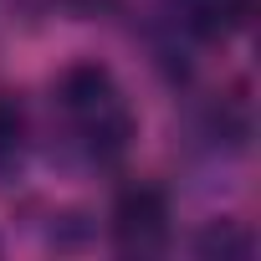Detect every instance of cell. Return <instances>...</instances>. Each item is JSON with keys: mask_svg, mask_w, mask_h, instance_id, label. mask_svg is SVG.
I'll use <instances>...</instances> for the list:
<instances>
[{"mask_svg": "<svg viewBox=\"0 0 261 261\" xmlns=\"http://www.w3.org/2000/svg\"><path fill=\"white\" fill-rule=\"evenodd\" d=\"M21 159H26V118H21V108L6 92H0V179L16 174Z\"/></svg>", "mask_w": 261, "mask_h": 261, "instance_id": "277c9868", "label": "cell"}, {"mask_svg": "<svg viewBox=\"0 0 261 261\" xmlns=\"http://www.w3.org/2000/svg\"><path fill=\"white\" fill-rule=\"evenodd\" d=\"M200 251L205 256H236V261H246L251 251H256V241H251V230H241L236 220H220V225H210V236L200 241Z\"/></svg>", "mask_w": 261, "mask_h": 261, "instance_id": "5b68a950", "label": "cell"}, {"mask_svg": "<svg viewBox=\"0 0 261 261\" xmlns=\"http://www.w3.org/2000/svg\"><path fill=\"white\" fill-rule=\"evenodd\" d=\"M62 6H72V11H82V16H97V11H113L118 0H62Z\"/></svg>", "mask_w": 261, "mask_h": 261, "instance_id": "8992f818", "label": "cell"}, {"mask_svg": "<svg viewBox=\"0 0 261 261\" xmlns=\"http://www.w3.org/2000/svg\"><path fill=\"white\" fill-rule=\"evenodd\" d=\"M51 113L62 128V144L92 169L123 164L139 139V113L102 62H72L51 87Z\"/></svg>", "mask_w": 261, "mask_h": 261, "instance_id": "6da1fadb", "label": "cell"}, {"mask_svg": "<svg viewBox=\"0 0 261 261\" xmlns=\"http://www.w3.org/2000/svg\"><path fill=\"white\" fill-rule=\"evenodd\" d=\"M169 200L159 185H128L113 205V241L134 256H154L169 246Z\"/></svg>", "mask_w": 261, "mask_h": 261, "instance_id": "7a4b0ae2", "label": "cell"}, {"mask_svg": "<svg viewBox=\"0 0 261 261\" xmlns=\"http://www.w3.org/2000/svg\"><path fill=\"white\" fill-rule=\"evenodd\" d=\"M169 21L195 41H230L251 26L256 0H164Z\"/></svg>", "mask_w": 261, "mask_h": 261, "instance_id": "3957f363", "label": "cell"}]
</instances>
